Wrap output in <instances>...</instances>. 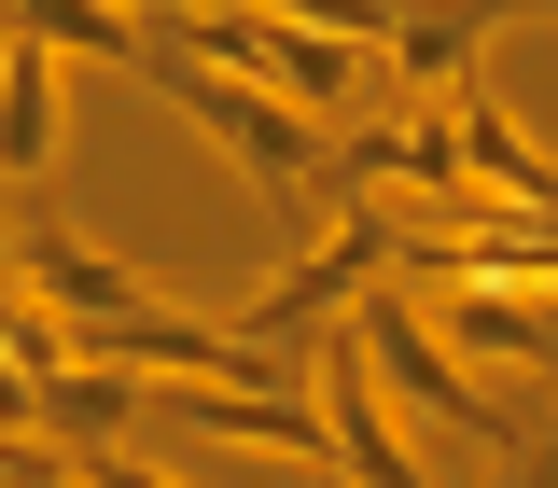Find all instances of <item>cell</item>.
Listing matches in <instances>:
<instances>
[{
	"label": "cell",
	"mask_w": 558,
	"mask_h": 488,
	"mask_svg": "<svg viewBox=\"0 0 558 488\" xmlns=\"http://www.w3.org/2000/svg\"><path fill=\"white\" fill-rule=\"evenodd\" d=\"M14 279L57 321H126V307H154V279L126 252H98V237H70V223H14Z\"/></svg>",
	"instance_id": "5"
},
{
	"label": "cell",
	"mask_w": 558,
	"mask_h": 488,
	"mask_svg": "<svg viewBox=\"0 0 558 488\" xmlns=\"http://www.w3.org/2000/svg\"><path fill=\"white\" fill-rule=\"evenodd\" d=\"M433 307V335L461 349V377H475L488 405L502 391H558V307L531 293V279H488V266H391Z\"/></svg>",
	"instance_id": "3"
},
{
	"label": "cell",
	"mask_w": 558,
	"mask_h": 488,
	"mask_svg": "<svg viewBox=\"0 0 558 488\" xmlns=\"http://www.w3.org/2000/svg\"><path fill=\"white\" fill-rule=\"evenodd\" d=\"M517 488H558V432H545V447H531V461H517Z\"/></svg>",
	"instance_id": "11"
},
{
	"label": "cell",
	"mask_w": 558,
	"mask_h": 488,
	"mask_svg": "<svg viewBox=\"0 0 558 488\" xmlns=\"http://www.w3.org/2000/svg\"><path fill=\"white\" fill-rule=\"evenodd\" d=\"M84 475H98V488H182V475H168V461H126V447H98Z\"/></svg>",
	"instance_id": "10"
},
{
	"label": "cell",
	"mask_w": 558,
	"mask_h": 488,
	"mask_svg": "<svg viewBox=\"0 0 558 488\" xmlns=\"http://www.w3.org/2000/svg\"><path fill=\"white\" fill-rule=\"evenodd\" d=\"M0 42H43V57L140 70V14H126V0H0Z\"/></svg>",
	"instance_id": "8"
},
{
	"label": "cell",
	"mask_w": 558,
	"mask_h": 488,
	"mask_svg": "<svg viewBox=\"0 0 558 488\" xmlns=\"http://www.w3.org/2000/svg\"><path fill=\"white\" fill-rule=\"evenodd\" d=\"M140 70L168 84V112L196 139H223L252 182L279 196V223H322V182H336V126H307L293 98H266V84H238V70H209V57H182V42H154L140 28Z\"/></svg>",
	"instance_id": "1"
},
{
	"label": "cell",
	"mask_w": 558,
	"mask_h": 488,
	"mask_svg": "<svg viewBox=\"0 0 558 488\" xmlns=\"http://www.w3.org/2000/svg\"><path fill=\"white\" fill-rule=\"evenodd\" d=\"M126 418H140V377H126V363H84V349H70L57 377H43V432H57L70 461L126 447Z\"/></svg>",
	"instance_id": "7"
},
{
	"label": "cell",
	"mask_w": 558,
	"mask_h": 488,
	"mask_svg": "<svg viewBox=\"0 0 558 488\" xmlns=\"http://www.w3.org/2000/svg\"><path fill=\"white\" fill-rule=\"evenodd\" d=\"M307 405H322V432H336V475H349V488H433V475L405 461V418H391V391H377V363H363L349 321L307 335Z\"/></svg>",
	"instance_id": "4"
},
{
	"label": "cell",
	"mask_w": 558,
	"mask_h": 488,
	"mask_svg": "<svg viewBox=\"0 0 558 488\" xmlns=\"http://www.w3.org/2000/svg\"><path fill=\"white\" fill-rule=\"evenodd\" d=\"M57 70H70V57H43V42H0V168H14V182H43V168H57V139H70Z\"/></svg>",
	"instance_id": "6"
},
{
	"label": "cell",
	"mask_w": 558,
	"mask_h": 488,
	"mask_svg": "<svg viewBox=\"0 0 558 488\" xmlns=\"http://www.w3.org/2000/svg\"><path fill=\"white\" fill-rule=\"evenodd\" d=\"M349 335H363V363H377V391H391V418L405 432H461V447H517V405H488L475 377H461V349L433 335V307H418L405 279H377L363 307H349Z\"/></svg>",
	"instance_id": "2"
},
{
	"label": "cell",
	"mask_w": 558,
	"mask_h": 488,
	"mask_svg": "<svg viewBox=\"0 0 558 488\" xmlns=\"http://www.w3.org/2000/svg\"><path fill=\"white\" fill-rule=\"evenodd\" d=\"M28 432H43V377L0 349V447H28Z\"/></svg>",
	"instance_id": "9"
}]
</instances>
